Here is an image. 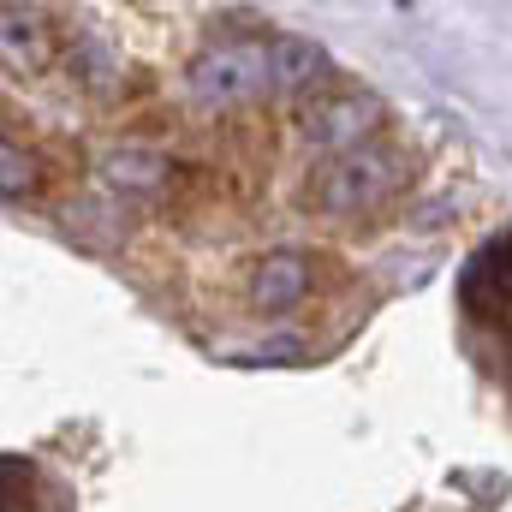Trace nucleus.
I'll use <instances>...</instances> for the list:
<instances>
[{
	"mask_svg": "<svg viewBox=\"0 0 512 512\" xmlns=\"http://www.w3.org/2000/svg\"><path fill=\"white\" fill-rule=\"evenodd\" d=\"M0 42H6V66L12 72H36L42 66V18L30 6H6L0 12Z\"/></svg>",
	"mask_w": 512,
	"mask_h": 512,
	"instance_id": "0eeeda50",
	"label": "nucleus"
},
{
	"mask_svg": "<svg viewBox=\"0 0 512 512\" xmlns=\"http://www.w3.org/2000/svg\"><path fill=\"white\" fill-rule=\"evenodd\" d=\"M274 54V90H310L328 78V48L310 36H268Z\"/></svg>",
	"mask_w": 512,
	"mask_h": 512,
	"instance_id": "423d86ee",
	"label": "nucleus"
},
{
	"mask_svg": "<svg viewBox=\"0 0 512 512\" xmlns=\"http://www.w3.org/2000/svg\"><path fill=\"white\" fill-rule=\"evenodd\" d=\"M161 173H167V161H161L155 149H114V155H108V179H114V185H131V191L161 185Z\"/></svg>",
	"mask_w": 512,
	"mask_h": 512,
	"instance_id": "6e6552de",
	"label": "nucleus"
},
{
	"mask_svg": "<svg viewBox=\"0 0 512 512\" xmlns=\"http://www.w3.org/2000/svg\"><path fill=\"white\" fill-rule=\"evenodd\" d=\"M304 143L328 149V155H352V149H370V137L382 131V102L376 96H358V90H340V96H322L304 108Z\"/></svg>",
	"mask_w": 512,
	"mask_h": 512,
	"instance_id": "7ed1b4c3",
	"label": "nucleus"
},
{
	"mask_svg": "<svg viewBox=\"0 0 512 512\" xmlns=\"http://www.w3.org/2000/svg\"><path fill=\"white\" fill-rule=\"evenodd\" d=\"M459 298H465L477 316H512V233L465 262Z\"/></svg>",
	"mask_w": 512,
	"mask_h": 512,
	"instance_id": "20e7f679",
	"label": "nucleus"
},
{
	"mask_svg": "<svg viewBox=\"0 0 512 512\" xmlns=\"http://www.w3.org/2000/svg\"><path fill=\"white\" fill-rule=\"evenodd\" d=\"M191 102L197 108H239L274 90V54L268 42H221L191 66Z\"/></svg>",
	"mask_w": 512,
	"mask_h": 512,
	"instance_id": "f03ea898",
	"label": "nucleus"
},
{
	"mask_svg": "<svg viewBox=\"0 0 512 512\" xmlns=\"http://www.w3.org/2000/svg\"><path fill=\"white\" fill-rule=\"evenodd\" d=\"M411 161L387 143H370V149H352V155H334L316 179V197L328 215H358V209H376L387 203L399 185H405Z\"/></svg>",
	"mask_w": 512,
	"mask_h": 512,
	"instance_id": "f257e3e1",
	"label": "nucleus"
},
{
	"mask_svg": "<svg viewBox=\"0 0 512 512\" xmlns=\"http://www.w3.org/2000/svg\"><path fill=\"white\" fill-rule=\"evenodd\" d=\"M6 512H18V459H6Z\"/></svg>",
	"mask_w": 512,
	"mask_h": 512,
	"instance_id": "9d476101",
	"label": "nucleus"
},
{
	"mask_svg": "<svg viewBox=\"0 0 512 512\" xmlns=\"http://www.w3.org/2000/svg\"><path fill=\"white\" fill-rule=\"evenodd\" d=\"M310 292V256L304 251H268L251 274V304L262 316H286Z\"/></svg>",
	"mask_w": 512,
	"mask_h": 512,
	"instance_id": "39448f33",
	"label": "nucleus"
},
{
	"mask_svg": "<svg viewBox=\"0 0 512 512\" xmlns=\"http://www.w3.org/2000/svg\"><path fill=\"white\" fill-rule=\"evenodd\" d=\"M30 185H36V161H30V149L0 143V197H6V203H18Z\"/></svg>",
	"mask_w": 512,
	"mask_h": 512,
	"instance_id": "1a4fd4ad",
	"label": "nucleus"
}]
</instances>
